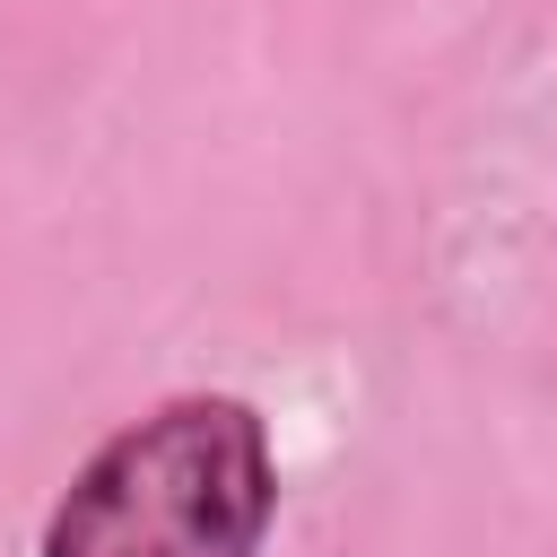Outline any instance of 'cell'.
I'll return each instance as SVG.
<instances>
[{
	"label": "cell",
	"mask_w": 557,
	"mask_h": 557,
	"mask_svg": "<svg viewBox=\"0 0 557 557\" xmlns=\"http://www.w3.org/2000/svg\"><path fill=\"white\" fill-rule=\"evenodd\" d=\"M270 513V418L235 392H174L70 470L35 557H261Z\"/></svg>",
	"instance_id": "6da1fadb"
}]
</instances>
